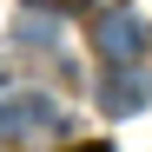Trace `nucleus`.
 <instances>
[{
  "mask_svg": "<svg viewBox=\"0 0 152 152\" xmlns=\"http://www.w3.org/2000/svg\"><path fill=\"white\" fill-rule=\"evenodd\" d=\"M93 53H99V66H139L152 53V27L132 7H113V13L93 20Z\"/></svg>",
  "mask_w": 152,
  "mask_h": 152,
  "instance_id": "f257e3e1",
  "label": "nucleus"
},
{
  "mask_svg": "<svg viewBox=\"0 0 152 152\" xmlns=\"http://www.w3.org/2000/svg\"><path fill=\"white\" fill-rule=\"evenodd\" d=\"M46 126H60V106H53L46 93H13V99H0V145L40 139Z\"/></svg>",
  "mask_w": 152,
  "mask_h": 152,
  "instance_id": "f03ea898",
  "label": "nucleus"
},
{
  "mask_svg": "<svg viewBox=\"0 0 152 152\" xmlns=\"http://www.w3.org/2000/svg\"><path fill=\"white\" fill-rule=\"evenodd\" d=\"M145 99H152V80H145L139 66H106V80H99V106H106L113 119L145 113Z\"/></svg>",
  "mask_w": 152,
  "mask_h": 152,
  "instance_id": "7ed1b4c3",
  "label": "nucleus"
},
{
  "mask_svg": "<svg viewBox=\"0 0 152 152\" xmlns=\"http://www.w3.org/2000/svg\"><path fill=\"white\" fill-rule=\"evenodd\" d=\"M27 7H40V13H86L93 0H27Z\"/></svg>",
  "mask_w": 152,
  "mask_h": 152,
  "instance_id": "20e7f679",
  "label": "nucleus"
},
{
  "mask_svg": "<svg viewBox=\"0 0 152 152\" xmlns=\"http://www.w3.org/2000/svg\"><path fill=\"white\" fill-rule=\"evenodd\" d=\"M60 152H113L106 139H73V145H60Z\"/></svg>",
  "mask_w": 152,
  "mask_h": 152,
  "instance_id": "39448f33",
  "label": "nucleus"
}]
</instances>
